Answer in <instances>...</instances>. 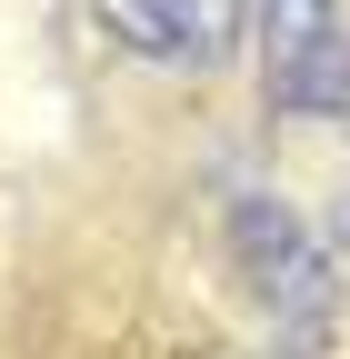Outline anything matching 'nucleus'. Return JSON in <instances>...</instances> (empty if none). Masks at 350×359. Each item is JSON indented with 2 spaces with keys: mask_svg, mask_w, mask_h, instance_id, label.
<instances>
[{
  "mask_svg": "<svg viewBox=\"0 0 350 359\" xmlns=\"http://www.w3.org/2000/svg\"><path fill=\"white\" fill-rule=\"evenodd\" d=\"M260 90L290 120H350V20L340 0H250Z\"/></svg>",
  "mask_w": 350,
  "mask_h": 359,
  "instance_id": "obj_1",
  "label": "nucleus"
},
{
  "mask_svg": "<svg viewBox=\"0 0 350 359\" xmlns=\"http://www.w3.org/2000/svg\"><path fill=\"white\" fill-rule=\"evenodd\" d=\"M91 20L120 60L170 80H221L250 50V0H91Z\"/></svg>",
  "mask_w": 350,
  "mask_h": 359,
  "instance_id": "obj_2",
  "label": "nucleus"
},
{
  "mask_svg": "<svg viewBox=\"0 0 350 359\" xmlns=\"http://www.w3.org/2000/svg\"><path fill=\"white\" fill-rule=\"evenodd\" d=\"M231 259H240V280H250V299L271 309V320H300V330H320V320H330L340 269H330V250L300 230V219H290L271 190H250V200L231 210Z\"/></svg>",
  "mask_w": 350,
  "mask_h": 359,
  "instance_id": "obj_3",
  "label": "nucleus"
}]
</instances>
